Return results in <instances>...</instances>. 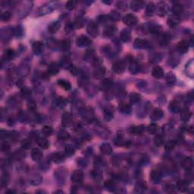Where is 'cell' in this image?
<instances>
[{"instance_id": "obj_49", "label": "cell", "mask_w": 194, "mask_h": 194, "mask_svg": "<svg viewBox=\"0 0 194 194\" xmlns=\"http://www.w3.org/2000/svg\"><path fill=\"white\" fill-rule=\"evenodd\" d=\"M58 137H59V139L62 140H65L69 137V134L65 131H61L58 134Z\"/></svg>"}, {"instance_id": "obj_28", "label": "cell", "mask_w": 194, "mask_h": 194, "mask_svg": "<svg viewBox=\"0 0 194 194\" xmlns=\"http://www.w3.org/2000/svg\"><path fill=\"white\" fill-rule=\"evenodd\" d=\"M134 46L137 48H146L148 46V42L145 40L137 38L134 41Z\"/></svg>"}, {"instance_id": "obj_59", "label": "cell", "mask_w": 194, "mask_h": 194, "mask_svg": "<svg viewBox=\"0 0 194 194\" xmlns=\"http://www.w3.org/2000/svg\"><path fill=\"white\" fill-rule=\"evenodd\" d=\"M74 25H75V24H68V25L66 26V28H65V30H66V31H72V29L74 28Z\"/></svg>"}, {"instance_id": "obj_40", "label": "cell", "mask_w": 194, "mask_h": 194, "mask_svg": "<svg viewBox=\"0 0 194 194\" xmlns=\"http://www.w3.org/2000/svg\"><path fill=\"white\" fill-rule=\"evenodd\" d=\"M58 84L61 87L65 89V90H69L71 88V85L70 84V82H68V81H65V80H59V81H58Z\"/></svg>"}, {"instance_id": "obj_21", "label": "cell", "mask_w": 194, "mask_h": 194, "mask_svg": "<svg viewBox=\"0 0 194 194\" xmlns=\"http://www.w3.org/2000/svg\"><path fill=\"white\" fill-rule=\"evenodd\" d=\"M118 109L120 112L123 114H129L131 112V106L127 102H121L118 105Z\"/></svg>"}, {"instance_id": "obj_35", "label": "cell", "mask_w": 194, "mask_h": 194, "mask_svg": "<svg viewBox=\"0 0 194 194\" xmlns=\"http://www.w3.org/2000/svg\"><path fill=\"white\" fill-rule=\"evenodd\" d=\"M141 100V96L137 93H132L130 95V102L133 104H137Z\"/></svg>"}, {"instance_id": "obj_55", "label": "cell", "mask_w": 194, "mask_h": 194, "mask_svg": "<svg viewBox=\"0 0 194 194\" xmlns=\"http://www.w3.org/2000/svg\"><path fill=\"white\" fill-rule=\"evenodd\" d=\"M169 42V37L168 36H163L162 37V40H160V43L162 45H167Z\"/></svg>"}, {"instance_id": "obj_17", "label": "cell", "mask_w": 194, "mask_h": 194, "mask_svg": "<svg viewBox=\"0 0 194 194\" xmlns=\"http://www.w3.org/2000/svg\"><path fill=\"white\" fill-rule=\"evenodd\" d=\"M191 115H192V113L189 110V108H184V109L181 110L180 118L182 121H188L190 119Z\"/></svg>"}, {"instance_id": "obj_3", "label": "cell", "mask_w": 194, "mask_h": 194, "mask_svg": "<svg viewBox=\"0 0 194 194\" xmlns=\"http://www.w3.org/2000/svg\"><path fill=\"white\" fill-rule=\"evenodd\" d=\"M123 21L128 26H134L137 23V18L134 14H128L124 17Z\"/></svg>"}, {"instance_id": "obj_7", "label": "cell", "mask_w": 194, "mask_h": 194, "mask_svg": "<svg viewBox=\"0 0 194 194\" xmlns=\"http://www.w3.org/2000/svg\"><path fill=\"white\" fill-rule=\"evenodd\" d=\"M31 157H32V159L34 161H36V162H38V161L41 160L43 157V152L38 148H34L31 150Z\"/></svg>"}, {"instance_id": "obj_51", "label": "cell", "mask_w": 194, "mask_h": 194, "mask_svg": "<svg viewBox=\"0 0 194 194\" xmlns=\"http://www.w3.org/2000/svg\"><path fill=\"white\" fill-rule=\"evenodd\" d=\"M1 149L3 152H7L10 150V145L8 144V142H4L2 144V146H1Z\"/></svg>"}, {"instance_id": "obj_34", "label": "cell", "mask_w": 194, "mask_h": 194, "mask_svg": "<svg viewBox=\"0 0 194 194\" xmlns=\"http://www.w3.org/2000/svg\"><path fill=\"white\" fill-rule=\"evenodd\" d=\"M146 129L150 134H156L159 131V127L156 124H150Z\"/></svg>"}, {"instance_id": "obj_10", "label": "cell", "mask_w": 194, "mask_h": 194, "mask_svg": "<svg viewBox=\"0 0 194 194\" xmlns=\"http://www.w3.org/2000/svg\"><path fill=\"white\" fill-rule=\"evenodd\" d=\"M180 21H181V19L178 16H176V15H172L168 18V19L167 20V24H168V26L170 28H175L179 24Z\"/></svg>"}, {"instance_id": "obj_30", "label": "cell", "mask_w": 194, "mask_h": 194, "mask_svg": "<svg viewBox=\"0 0 194 194\" xmlns=\"http://www.w3.org/2000/svg\"><path fill=\"white\" fill-rule=\"evenodd\" d=\"M144 3L142 1H139V0H134V1H132L131 2V8L133 10V11H138V10L141 9L142 7L143 6Z\"/></svg>"}, {"instance_id": "obj_58", "label": "cell", "mask_w": 194, "mask_h": 194, "mask_svg": "<svg viewBox=\"0 0 194 194\" xmlns=\"http://www.w3.org/2000/svg\"><path fill=\"white\" fill-rule=\"evenodd\" d=\"M21 93H22L23 96H28L31 95V90L28 89H23Z\"/></svg>"}, {"instance_id": "obj_31", "label": "cell", "mask_w": 194, "mask_h": 194, "mask_svg": "<svg viewBox=\"0 0 194 194\" xmlns=\"http://www.w3.org/2000/svg\"><path fill=\"white\" fill-rule=\"evenodd\" d=\"M155 10V4L153 2H149L146 7V11H145V15L146 16H152L154 14Z\"/></svg>"}, {"instance_id": "obj_14", "label": "cell", "mask_w": 194, "mask_h": 194, "mask_svg": "<svg viewBox=\"0 0 194 194\" xmlns=\"http://www.w3.org/2000/svg\"><path fill=\"white\" fill-rule=\"evenodd\" d=\"M144 131H145V128L143 125H140V126H134L131 127L130 128V133L131 134L135 135V136H140L143 134Z\"/></svg>"}, {"instance_id": "obj_6", "label": "cell", "mask_w": 194, "mask_h": 194, "mask_svg": "<svg viewBox=\"0 0 194 194\" xmlns=\"http://www.w3.org/2000/svg\"><path fill=\"white\" fill-rule=\"evenodd\" d=\"M105 75V68L103 66H96V68L93 71L94 78L97 80L102 79Z\"/></svg>"}, {"instance_id": "obj_5", "label": "cell", "mask_w": 194, "mask_h": 194, "mask_svg": "<svg viewBox=\"0 0 194 194\" xmlns=\"http://www.w3.org/2000/svg\"><path fill=\"white\" fill-rule=\"evenodd\" d=\"M71 180L75 183H81L84 180V173L81 170H75L71 175Z\"/></svg>"}, {"instance_id": "obj_39", "label": "cell", "mask_w": 194, "mask_h": 194, "mask_svg": "<svg viewBox=\"0 0 194 194\" xmlns=\"http://www.w3.org/2000/svg\"><path fill=\"white\" fill-rule=\"evenodd\" d=\"M130 71L132 74H136L140 71V66L137 62L134 60H131V65H130Z\"/></svg>"}, {"instance_id": "obj_38", "label": "cell", "mask_w": 194, "mask_h": 194, "mask_svg": "<svg viewBox=\"0 0 194 194\" xmlns=\"http://www.w3.org/2000/svg\"><path fill=\"white\" fill-rule=\"evenodd\" d=\"M164 141H165V137L162 134H158L154 138V144L156 146H161L163 145Z\"/></svg>"}, {"instance_id": "obj_8", "label": "cell", "mask_w": 194, "mask_h": 194, "mask_svg": "<svg viewBox=\"0 0 194 194\" xmlns=\"http://www.w3.org/2000/svg\"><path fill=\"white\" fill-rule=\"evenodd\" d=\"M189 46L190 44L188 41L181 40L178 43L177 48H178V50L180 52H181V53H186L188 51V49H189Z\"/></svg>"}, {"instance_id": "obj_2", "label": "cell", "mask_w": 194, "mask_h": 194, "mask_svg": "<svg viewBox=\"0 0 194 194\" xmlns=\"http://www.w3.org/2000/svg\"><path fill=\"white\" fill-rule=\"evenodd\" d=\"M87 31L88 34L93 37H96L98 34H99V28L98 25L95 22H91L88 24L87 28Z\"/></svg>"}, {"instance_id": "obj_57", "label": "cell", "mask_w": 194, "mask_h": 194, "mask_svg": "<svg viewBox=\"0 0 194 194\" xmlns=\"http://www.w3.org/2000/svg\"><path fill=\"white\" fill-rule=\"evenodd\" d=\"M110 17H111V18H112V19L118 20V19H119L120 15L118 13V12H117V11H112V14H111V15H110Z\"/></svg>"}, {"instance_id": "obj_25", "label": "cell", "mask_w": 194, "mask_h": 194, "mask_svg": "<svg viewBox=\"0 0 194 194\" xmlns=\"http://www.w3.org/2000/svg\"><path fill=\"white\" fill-rule=\"evenodd\" d=\"M59 72V67L57 64L52 63L48 65V70H47V74L49 75H56Z\"/></svg>"}, {"instance_id": "obj_41", "label": "cell", "mask_w": 194, "mask_h": 194, "mask_svg": "<svg viewBox=\"0 0 194 194\" xmlns=\"http://www.w3.org/2000/svg\"><path fill=\"white\" fill-rule=\"evenodd\" d=\"M41 131H42V134L44 136H50L52 134V132H53V129H52V128L51 126L46 125V126H44L42 128Z\"/></svg>"}, {"instance_id": "obj_56", "label": "cell", "mask_w": 194, "mask_h": 194, "mask_svg": "<svg viewBox=\"0 0 194 194\" xmlns=\"http://www.w3.org/2000/svg\"><path fill=\"white\" fill-rule=\"evenodd\" d=\"M8 181V175H3L2 178V186H6Z\"/></svg>"}, {"instance_id": "obj_48", "label": "cell", "mask_w": 194, "mask_h": 194, "mask_svg": "<svg viewBox=\"0 0 194 194\" xmlns=\"http://www.w3.org/2000/svg\"><path fill=\"white\" fill-rule=\"evenodd\" d=\"M65 153L68 155H71L75 153V149H74V147H73L71 145H67L66 146H65Z\"/></svg>"}, {"instance_id": "obj_18", "label": "cell", "mask_w": 194, "mask_h": 194, "mask_svg": "<svg viewBox=\"0 0 194 194\" xmlns=\"http://www.w3.org/2000/svg\"><path fill=\"white\" fill-rule=\"evenodd\" d=\"M43 48V43L40 41H36L33 43L32 49L33 52L37 55H39L42 52Z\"/></svg>"}, {"instance_id": "obj_24", "label": "cell", "mask_w": 194, "mask_h": 194, "mask_svg": "<svg viewBox=\"0 0 194 194\" xmlns=\"http://www.w3.org/2000/svg\"><path fill=\"white\" fill-rule=\"evenodd\" d=\"M72 122V116L69 112H65L63 114L62 118V126H68Z\"/></svg>"}, {"instance_id": "obj_23", "label": "cell", "mask_w": 194, "mask_h": 194, "mask_svg": "<svg viewBox=\"0 0 194 194\" xmlns=\"http://www.w3.org/2000/svg\"><path fill=\"white\" fill-rule=\"evenodd\" d=\"M172 12L174 15L179 17L184 12V6L180 3H175L172 6Z\"/></svg>"}, {"instance_id": "obj_4", "label": "cell", "mask_w": 194, "mask_h": 194, "mask_svg": "<svg viewBox=\"0 0 194 194\" xmlns=\"http://www.w3.org/2000/svg\"><path fill=\"white\" fill-rule=\"evenodd\" d=\"M125 68H126V65H125V62L123 61H118V62H115L112 65V70L114 72H115L116 74H121L125 71Z\"/></svg>"}, {"instance_id": "obj_42", "label": "cell", "mask_w": 194, "mask_h": 194, "mask_svg": "<svg viewBox=\"0 0 194 194\" xmlns=\"http://www.w3.org/2000/svg\"><path fill=\"white\" fill-rule=\"evenodd\" d=\"M166 81L168 82V84H170V85L175 84V82H176V77H175V75H174L173 73L170 72L167 75Z\"/></svg>"}, {"instance_id": "obj_29", "label": "cell", "mask_w": 194, "mask_h": 194, "mask_svg": "<svg viewBox=\"0 0 194 194\" xmlns=\"http://www.w3.org/2000/svg\"><path fill=\"white\" fill-rule=\"evenodd\" d=\"M100 151L104 155H109L112 152V149L111 147L110 144L105 143L100 146Z\"/></svg>"}, {"instance_id": "obj_61", "label": "cell", "mask_w": 194, "mask_h": 194, "mask_svg": "<svg viewBox=\"0 0 194 194\" xmlns=\"http://www.w3.org/2000/svg\"><path fill=\"white\" fill-rule=\"evenodd\" d=\"M102 2H103V3H107V4L112 3V2H105V1H102Z\"/></svg>"}, {"instance_id": "obj_45", "label": "cell", "mask_w": 194, "mask_h": 194, "mask_svg": "<svg viewBox=\"0 0 194 194\" xmlns=\"http://www.w3.org/2000/svg\"><path fill=\"white\" fill-rule=\"evenodd\" d=\"M77 4H78L77 1H75V0H70V1H68V2H67L66 8L68 10L75 9L77 6Z\"/></svg>"}, {"instance_id": "obj_16", "label": "cell", "mask_w": 194, "mask_h": 194, "mask_svg": "<svg viewBox=\"0 0 194 194\" xmlns=\"http://www.w3.org/2000/svg\"><path fill=\"white\" fill-rule=\"evenodd\" d=\"M120 39L125 43L129 42L131 40V33L129 30L124 29L120 34Z\"/></svg>"}, {"instance_id": "obj_1", "label": "cell", "mask_w": 194, "mask_h": 194, "mask_svg": "<svg viewBox=\"0 0 194 194\" xmlns=\"http://www.w3.org/2000/svg\"><path fill=\"white\" fill-rule=\"evenodd\" d=\"M76 43L80 47L89 46L92 43V40L85 35L79 36L76 40Z\"/></svg>"}, {"instance_id": "obj_53", "label": "cell", "mask_w": 194, "mask_h": 194, "mask_svg": "<svg viewBox=\"0 0 194 194\" xmlns=\"http://www.w3.org/2000/svg\"><path fill=\"white\" fill-rule=\"evenodd\" d=\"M113 118V114L110 110H105V119L106 121H110Z\"/></svg>"}, {"instance_id": "obj_32", "label": "cell", "mask_w": 194, "mask_h": 194, "mask_svg": "<svg viewBox=\"0 0 194 194\" xmlns=\"http://www.w3.org/2000/svg\"><path fill=\"white\" fill-rule=\"evenodd\" d=\"M112 85H113V81L111 79H108V78H105L101 82V87L102 90L110 89Z\"/></svg>"}, {"instance_id": "obj_50", "label": "cell", "mask_w": 194, "mask_h": 194, "mask_svg": "<svg viewBox=\"0 0 194 194\" xmlns=\"http://www.w3.org/2000/svg\"><path fill=\"white\" fill-rule=\"evenodd\" d=\"M105 186L108 190L112 191L114 189H115V183H114V181H107L105 183Z\"/></svg>"}, {"instance_id": "obj_13", "label": "cell", "mask_w": 194, "mask_h": 194, "mask_svg": "<svg viewBox=\"0 0 194 194\" xmlns=\"http://www.w3.org/2000/svg\"><path fill=\"white\" fill-rule=\"evenodd\" d=\"M152 75L153 78H156V79L163 78L164 70L160 66H155L152 70Z\"/></svg>"}, {"instance_id": "obj_22", "label": "cell", "mask_w": 194, "mask_h": 194, "mask_svg": "<svg viewBox=\"0 0 194 194\" xmlns=\"http://www.w3.org/2000/svg\"><path fill=\"white\" fill-rule=\"evenodd\" d=\"M193 162L190 157H186L181 162V166L185 170H190L193 168Z\"/></svg>"}, {"instance_id": "obj_9", "label": "cell", "mask_w": 194, "mask_h": 194, "mask_svg": "<svg viewBox=\"0 0 194 194\" xmlns=\"http://www.w3.org/2000/svg\"><path fill=\"white\" fill-rule=\"evenodd\" d=\"M177 189L181 193H186L189 190V183L187 181H179L177 183Z\"/></svg>"}, {"instance_id": "obj_46", "label": "cell", "mask_w": 194, "mask_h": 194, "mask_svg": "<svg viewBox=\"0 0 194 194\" xmlns=\"http://www.w3.org/2000/svg\"><path fill=\"white\" fill-rule=\"evenodd\" d=\"M175 146H176V142L174 140H171L166 143V145H165V149L167 151H172L175 149Z\"/></svg>"}, {"instance_id": "obj_43", "label": "cell", "mask_w": 194, "mask_h": 194, "mask_svg": "<svg viewBox=\"0 0 194 194\" xmlns=\"http://www.w3.org/2000/svg\"><path fill=\"white\" fill-rule=\"evenodd\" d=\"M112 20V18H111V17L109 16V15H100V16H99L98 18H97V21H99V23H101V24H105V23H108V21H111Z\"/></svg>"}, {"instance_id": "obj_33", "label": "cell", "mask_w": 194, "mask_h": 194, "mask_svg": "<svg viewBox=\"0 0 194 194\" xmlns=\"http://www.w3.org/2000/svg\"><path fill=\"white\" fill-rule=\"evenodd\" d=\"M59 47L61 48V50L62 51H67L71 47V42L68 39H65L60 42Z\"/></svg>"}, {"instance_id": "obj_11", "label": "cell", "mask_w": 194, "mask_h": 194, "mask_svg": "<svg viewBox=\"0 0 194 194\" xmlns=\"http://www.w3.org/2000/svg\"><path fill=\"white\" fill-rule=\"evenodd\" d=\"M117 28L115 25H108L103 31V35L105 37H111L116 33Z\"/></svg>"}, {"instance_id": "obj_20", "label": "cell", "mask_w": 194, "mask_h": 194, "mask_svg": "<svg viewBox=\"0 0 194 194\" xmlns=\"http://www.w3.org/2000/svg\"><path fill=\"white\" fill-rule=\"evenodd\" d=\"M36 143L40 147L43 149H48V146H49V142L48 141V140L43 137H37L36 139Z\"/></svg>"}, {"instance_id": "obj_44", "label": "cell", "mask_w": 194, "mask_h": 194, "mask_svg": "<svg viewBox=\"0 0 194 194\" xmlns=\"http://www.w3.org/2000/svg\"><path fill=\"white\" fill-rule=\"evenodd\" d=\"M11 14L10 11H5L3 12H2L1 14V21H8L11 19Z\"/></svg>"}, {"instance_id": "obj_27", "label": "cell", "mask_w": 194, "mask_h": 194, "mask_svg": "<svg viewBox=\"0 0 194 194\" xmlns=\"http://www.w3.org/2000/svg\"><path fill=\"white\" fill-rule=\"evenodd\" d=\"M61 27V24L58 21H55V22L51 23L48 26V31L50 34H55L57 31L59 30Z\"/></svg>"}, {"instance_id": "obj_15", "label": "cell", "mask_w": 194, "mask_h": 194, "mask_svg": "<svg viewBox=\"0 0 194 194\" xmlns=\"http://www.w3.org/2000/svg\"><path fill=\"white\" fill-rule=\"evenodd\" d=\"M164 113L160 108H155L152 112L150 115V118L152 121H159L163 117Z\"/></svg>"}, {"instance_id": "obj_54", "label": "cell", "mask_w": 194, "mask_h": 194, "mask_svg": "<svg viewBox=\"0 0 194 194\" xmlns=\"http://www.w3.org/2000/svg\"><path fill=\"white\" fill-rule=\"evenodd\" d=\"M165 187V190H166L168 193H172L174 191V190H175V187H174V186L172 185V184L171 183L166 184Z\"/></svg>"}, {"instance_id": "obj_36", "label": "cell", "mask_w": 194, "mask_h": 194, "mask_svg": "<svg viewBox=\"0 0 194 194\" xmlns=\"http://www.w3.org/2000/svg\"><path fill=\"white\" fill-rule=\"evenodd\" d=\"M84 58L87 60H92L93 61L95 59V50L93 48H89L86 51L85 54H84Z\"/></svg>"}, {"instance_id": "obj_37", "label": "cell", "mask_w": 194, "mask_h": 194, "mask_svg": "<svg viewBox=\"0 0 194 194\" xmlns=\"http://www.w3.org/2000/svg\"><path fill=\"white\" fill-rule=\"evenodd\" d=\"M15 57V52H14L13 49H11V48H8L7 50L5 51L3 55V58L5 60H11Z\"/></svg>"}, {"instance_id": "obj_12", "label": "cell", "mask_w": 194, "mask_h": 194, "mask_svg": "<svg viewBox=\"0 0 194 194\" xmlns=\"http://www.w3.org/2000/svg\"><path fill=\"white\" fill-rule=\"evenodd\" d=\"M150 179L154 184H159L162 179V174L158 170H153L150 173Z\"/></svg>"}, {"instance_id": "obj_47", "label": "cell", "mask_w": 194, "mask_h": 194, "mask_svg": "<svg viewBox=\"0 0 194 194\" xmlns=\"http://www.w3.org/2000/svg\"><path fill=\"white\" fill-rule=\"evenodd\" d=\"M13 155L14 158H15V159H23L25 156V152L22 150H18L16 151V152Z\"/></svg>"}, {"instance_id": "obj_60", "label": "cell", "mask_w": 194, "mask_h": 194, "mask_svg": "<svg viewBox=\"0 0 194 194\" xmlns=\"http://www.w3.org/2000/svg\"><path fill=\"white\" fill-rule=\"evenodd\" d=\"M16 193V191L15 190H9L6 191L5 193Z\"/></svg>"}, {"instance_id": "obj_26", "label": "cell", "mask_w": 194, "mask_h": 194, "mask_svg": "<svg viewBox=\"0 0 194 194\" xmlns=\"http://www.w3.org/2000/svg\"><path fill=\"white\" fill-rule=\"evenodd\" d=\"M52 161L55 163H60V162H62L65 159V156L63 153H61V152H56V153H54L53 155H52Z\"/></svg>"}, {"instance_id": "obj_52", "label": "cell", "mask_w": 194, "mask_h": 194, "mask_svg": "<svg viewBox=\"0 0 194 194\" xmlns=\"http://www.w3.org/2000/svg\"><path fill=\"white\" fill-rule=\"evenodd\" d=\"M31 141L28 139L24 140L22 142V147L25 149H29V148L31 147Z\"/></svg>"}, {"instance_id": "obj_19", "label": "cell", "mask_w": 194, "mask_h": 194, "mask_svg": "<svg viewBox=\"0 0 194 194\" xmlns=\"http://www.w3.org/2000/svg\"><path fill=\"white\" fill-rule=\"evenodd\" d=\"M169 109L174 113H178L181 110V104L178 101L172 100L169 104Z\"/></svg>"}]
</instances>
